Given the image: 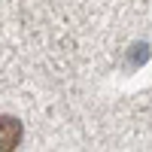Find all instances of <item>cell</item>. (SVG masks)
Wrapping results in <instances>:
<instances>
[{"label":"cell","instance_id":"6da1fadb","mask_svg":"<svg viewBox=\"0 0 152 152\" xmlns=\"http://www.w3.org/2000/svg\"><path fill=\"white\" fill-rule=\"evenodd\" d=\"M24 137V128L15 116H0V152H15Z\"/></svg>","mask_w":152,"mask_h":152}]
</instances>
